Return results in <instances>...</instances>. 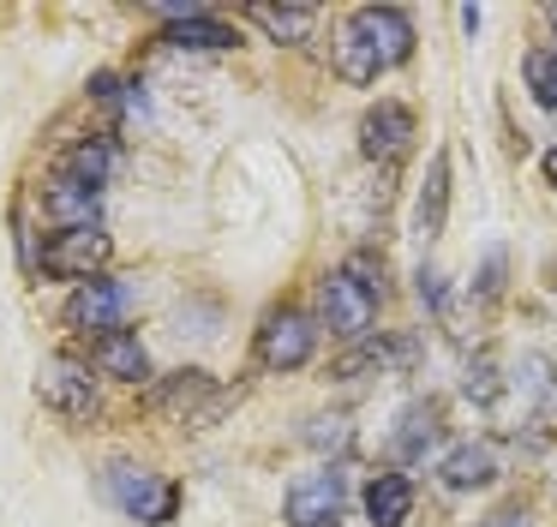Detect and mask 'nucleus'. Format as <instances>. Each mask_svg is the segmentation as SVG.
Returning <instances> with one entry per match:
<instances>
[{
	"mask_svg": "<svg viewBox=\"0 0 557 527\" xmlns=\"http://www.w3.org/2000/svg\"><path fill=\"white\" fill-rule=\"evenodd\" d=\"M102 486H109V498L121 503L133 522H145V527L174 522V510H181V491L162 486L157 474H145V467H133V462H114L109 474H102Z\"/></svg>",
	"mask_w": 557,
	"mask_h": 527,
	"instance_id": "obj_1",
	"label": "nucleus"
},
{
	"mask_svg": "<svg viewBox=\"0 0 557 527\" xmlns=\"http://www.w3.org/2000/svg\"><path fill=\"white\" fill-rule=\"evenodd\" d=\"M133 282L121 275H97V282H78V294L66 299V323L85 335H109V330H126V311H133Z\"/></svg>",
	"mask_w": 557,
	"mask_h": 527,
	"instance_id": "obj_2",
	"label": "nucleus"
},
{
	"mask_svg": "<svg viewBox=\"0 0 557 527\" xmlns=\"http://www.w3.org/2000/svg\"><path fill=\"white\" fill-rule=\"evenodd\" d=\"M109 258H114V240L102 228H61L42 246V270L61 275V282H97Z\"/></svg>",
	"mask_w": 557,
	"mask_h": 527,
	"instance_id": "obj_3",
	"label": "nucleus"
},
{
	"mask_svg": "<svg viewBox=\"0 0 557 527\" xmlns=\"http://www.w3.org/2000/svg\"><path fill=\"white\" fill-rule=\"evenodd\" d=\"M342 503H348V474L342 467H318V474H300L282 498V515L294 527H336Z\"/></svg>",
	"mask_w": 557,
	"mask_h": 527,
	"instance_id": "obj_4",
	"label": "nucleus"
},
{
	"mask_svg": "<svg viewBox=\"0 0 557 527\" xmlns=\"http://www.w3.org/2000/svg\"><path fill=\"white\" fill-rule=\"evenodd\" d=\"M318 311H324V323L336 335L366 342V330H372V318H377V294H372V287H360L348 270H330L324 282H318Z\"/></svg>",
	"mask_w": 557,
	"mask_h": 527,
	"instance_id": "obj_5",
	"label": "nucleus"
},
{
	"mask_svg": "<svg viewBox=\"0 0 557 527\" xmlns=\"http://www.w3.org/2000/svg\"><path fill=\"white\" fill-rule=\"evenodd\" d=\"M312 347H318V323L306 318V311L282 306V311H270L264 330H258V366H270V371H300L306 359H312Z\"/></svg>",
	"mask_w": 557,
	"mask_h": 527,
	"instance_id": "obj_6",
	"label": "nucleus"
},
{
	"mask_svg": "<svg viewBox=\"0 0 557 527\" xmlns=\"http://www.w3.org/2000/svg\"><path fill=\"white\" fill-rule=\"evenodd\" d=\"M413 138H420V120H413V108H401V102L366 108V120H360V150L372 156V162L396 168L401 156L413 150Z\"/></svg>",
	"mask_w": 557,
	"mask_h": 527,
	"instance_id": "obj_7",
	"label": "nucleus"
},
{
	"mask_svg": "<svg viewBox=\"0 0 557 527\" xmlns=\"http://www.w3.org/2000/svg\"><path fill=\"white\" fill-rule=\"evenodd\" d=\"M37 395L54 407V414H66V419H85L90 407H97V383H90V366H85V359H73V354L49 359V366L37 371Z\"/></svg>",
	"mask_w": 557,
	"mask_h": 527,
	"instance_id": "obj_8",
	"label": "nucleus"
},
{
	"mask_svg": "<svg viewBox=\"0 0 557 527\" xmlns=\"http://www.w3.org/2000/svg\"><path fill=\"white\" fill-rule=\"evenodd\" d=\"M354 24H360V36L377 48L384 72L413 60V24H408V12H401V7H360V12H354Z\"/></svg>",
	"mask_w": 557,
	"mask_h": 527,
	"instance_id": "obj_9",
	"label": "nucleus"
},
{
	"mask_svg": "<svg viewBox=\"0 0 557 527\" xmlns=\"http://www.w3.org/2000/svg\"><path fill=\"white\" fill-rule=\"evenodd\" d=\"M90 366H97L102 378H114V383H150V354H145V342H138L133 330L97 335V342H90Z\"/></svg>",
	"mask_w": 557,
	"mask_h": 527,
	"instance_id": "obj_10",
	"label": "nucleus"
},
{
	"mask_svg": "<svg viewBox=\"0 0 557 527\" xmlns=\"http://www.w3.org/2000/svg\"><path fill=\"white\" fill-rule=\"evenodd\" d=\"M42 204H49V216L61 228H97L102 186H85V180H73V174H54L49 186H42Z\"/></svg>",
	"mask_w": 557,
	"mask_h": 527,
	"instance_id": "obj_11",
	"label": "nucleus"
},
{
	"mask_svg": "<svg viewBox=\"0 0 557 527\" xmlns=\"http://www.w3.org/2000/svg\"><path fill=\"white\" fill-rule=\"evenodd\" d=\"M366 515H372V527H401L413 515V479L408 474H377L372 486H366Z\"/></svg>",
	"mask_w": 557,
	"mask_h": 527,
	"instance_id": "obj_12",
	"label": "nucleus"
},
{
	"mask_svg": "<svg viewBox=\"0 0 557 527\" xmlns=\"http://www.w3.org/2000/svg\"><path fill=\"white\" fill-rule=\"evenodd\" d=\"M444 486L449 491H473V486H492L497 479V450L492 443H461V450H449L444 455Z\"/></svg>",
	"mask_w": 557,
	"mask_h": 527,
	"instance_id": "obj_13",
	"label": "nucleus"
},
{
	"mask_svg": "<svg viewBox=\"0 0 557 527\" xmlns=\"http://www.w3.org/2000/svg\"><path fill=\"white\" fill-rule=\"evenodd\" d=\"M444 210H449V156L437 150L432 168H425V186H420V210H413V228H420L425 240L444 234Z\"/></svg>",
	"mask_w": 557,
	"mask_h": 527,
	"instance_id": "obj_14",
	"label": "nucleus"
},
{
	"mask_svg": "<svg viewBox=\"0 0 557 527\" xmlns=\"http://www.w3.org/2000/svg\"><path fill=\"white\" fill-rule=\"evenodd\" d=\"M336 72H342L348 84H377V72H384V60H377V48L360 36V24H354V19L336 30Z\"/></svg>",
	"mask_w": 557,
	"mask_h": 527,
	"instance_id": "obj_15",
	"label": "nucleus"
},
{
	"mask_svg": "<svg viewBox=\"0 0 557 527\" xmlns=\"http://www.w3.org/2000/svg\"><path fill=\"white\" fill-rule=\"evenodd\" d=\"M114 144H102V138H85V144H73L66 150V162H61V174H73V180H85V186H102V180L114 174Z\"/></svg>",
	"mask_w": 557,
	"mask_h": 527,
	"instance_id": "obj_16",
	"label": "nucleus"
},
{
	"mask_svg": "<svg viewBox=\"0 0 557 527\" xmlns=\"http://www.w3.org/2000/svg\"><path fill=\"white\" fill-rule=\"evenodd\" d=\"M437 407H413L408 419H401V431H396V443H389V455H396V462H420L425 450H432L437 443Z\"/></svg>",
	"mask_w": 557,
	"mask_h": 527,
	"instance_id": "obj_17",
	"label": "nucleus"
},
{
	"mask_svg": "<svg viewBox=\"0 0 557 527\" xmlns=\"http://www.w3.org/2000/svg\"><path fill=\"white\" fill-rule=\"evenodd\" d=\"M210 390H216L210 371H174L169 383H157V407H162V414H193Z\"/></svg>",
	"mask_w": 557,
	"mask_h": 527,
	"instance_id": "obj_18",
	"label": "nucleus"
},
{
	"mask_svg": "<svg viewBox=\"0 0 557 527\" xmlns=\"http://www.w3.org/2000/svg\"><path fill=\"white\" fill-rule=\"evenodd\" d=\"M246 12H252V19L276 36V42H306V36H312V24H318L312 7H246Z\"/></svg>",
	"mask_w": 557,
	"mask_h": 527,
	"instance_id": "obj_19",
	"label": "nucleus"
},
{
	"mask_svg": "<svg viewBox=\"0 0 557 527\" xmlns=\"http://www.w3.org/2000/svg\"><path fill=\"white\" fill-rule=\"evenodd\" d=\"M521 72H528V90L540 108H557V54H545V48H533L528 60H521Z\"/></svg>",
	"mask_w": 557,
	"mask_h": 527,
	"instance_id": "obj_20",
	"label": "nucleus"
},
{
	"mask_svg": "<svg viewBox=\"0 0 557 527\" xmlns=\"http://www.w3.org/2000/svg\"><path fill=\"white\" fill-rule=\"evenodd\" d=\"M342 270H348L360 287H372V294L384 299V258H372V252H354V258L342 264Z\"/></svg>",
	"mask_w": 557,
	"mask_h": 527,
	"instance_id": "obj_21",
	"label": "nucleus"
},
{
	"mask_svg": "<svg viewBox=\"0 0 557 527\" xmlns=\"http://www.w3.org/2000/svg\"><path fill=\"white\" fill-rule=\"evenodd\" d=\"M473 527H528V510H497L492 522H473Z\"/></svg>",
	"mask_w": 557,
	"mask_h": 527,
	"instance_id": "obj_22",
	"label": "nucleus"
},
{
	"mask_svg": "<svg viewBox=\"0 0 557 527\" xmlns=\"http://www.w3.org/2000/svg\"><path fill=\"white\" fill-rule=\"evenodd\" d=\"M545 180L557 186V150H545Z\"/></svg>",
	"mask_w": 557,
	"mask_h": 527,
	"instance_id": "obj_23",
	"label": "nucleus"
},
{
	"mask_svg": "<svg viewBox=\"0 0 557 527\" xmlns=\"http://www.w3.org/2000/svg\"><path fill=\"white\" fill-rule=\"evenodd\" d=\"M545 19H552V30H557V7H545Z\"/></svg>",
	"mask_w": 557,
	"mask_h": 527,
	"instance_id": "obj_24",
	"label": "nucleus"
}]
</instances>
